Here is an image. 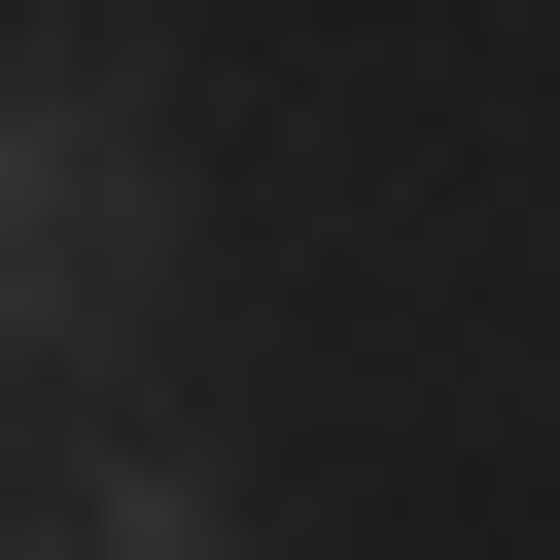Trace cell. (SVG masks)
I'll use <instances>...</instances> for the list:
<instances>
[{
	"instance_id": "6da1fadb",
	"label": "cell",
	"mask_w": 560,
	"mask_h": 560,
	"mask_svg": "<svg viewBox=\"0 0 560 560\" xmlns=\"http://www.w3.org/2000/svg\"><path fill=\"white\" fill-rule=\"evenodd\" d=\"M175 280V105L140 35H0V385H105Z\"/></svg>"
},
{
	"instance_id": "7a4b0ae2",
	"label": "cell",
	"mask_w": 560,
	"mask_h": 560,
	"mask_svg": "<svg viewBox=\"0 0 560 560\" xmlns=\"http://www.w3.org/2000/svg\"><path fill=\"white\" fill-rule=\"evenodd\" d=\"M0 560H245V490H210V455H175V420H70V455H35V525H0Z\"/></svg>"
}]
</instances>
